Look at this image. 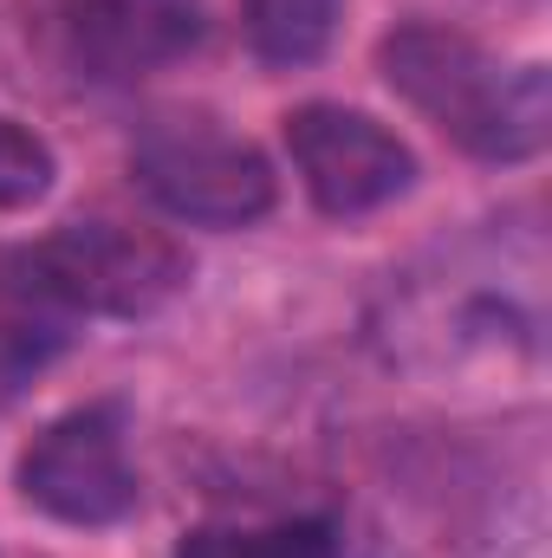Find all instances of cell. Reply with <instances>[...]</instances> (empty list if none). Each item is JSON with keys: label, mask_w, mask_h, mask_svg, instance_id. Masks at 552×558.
I'll list each match as a JSON object with an SVG mask.
<instances>
[{"label": "cell", "mask_w": 552, "mask_h": 558, "mask_svg": "<svg viewBox=\"0 0 552 558\" xmlns=\"http://www.w3.org/2000/svg\"><path fill=\"white\" fill-rule=\"evenodd\" d=\"M85 318H156L189 286V247L163 228L131 221H65L33 241Z\"/></svg>", "instance_id": "5"}, {"label": "cell", "mask_w": 552, "mask_h": 558, "mask_svg": "<svg viewBox=\"0 0 552 558\" xmlns=\"http://www.w3.org/2000/svg\"><path fill=\"white\" fill-rule=\"evenodd\" d=\"M384 85L481 162H533L552 137V78L540 59H494L455 26L410 20L377 46Z\"/></svg>", "instance_id": "1"}, {"label": "cell", "mask_w": 552, "mask_h": 558, "mask_svg": "<svg viewBox=\"0 0 552 558\" xmlns=\"http://www.w3.org/2000/svg\"><path fill=\"white\" fill-rule=\"evenodd\" d=\"M85 312L72 305V292L46 267V254L26 247H0V397H20L26 384H39L79 338H85Z\"/></svg>", "instance_id": "8"}, {"label": "cell", "mask_w": 552, "mask_h": 558, "mask_svg": "<svg viewBox=\"0 0 552 558\" xmlns=\"http://www.w3.org/2000/svg\"><path fill=\"white\" fill-rule=\"evenodd\" d=\"M377 338L397 364H461L494 351L540 357V305L507 292L501 267H468V254H455L435 279L410 274V286H391Z\"/></svg>", "instance_id": "3"}, {"label": "cell", "mask_w": 552, "mask_h": 558, "mask_svg": "<svg viewBox=\"0 0 552 558\" xmlns=\"http://www.w3.org/2000/svg\"><path fill=\"white\" fill-rule=\"evenodd\" d=\"M248 46L267 65H312L338 33V0H248Z\"/></svg>", "instance_id": "10"}, {"label": "cell", "mask_w": 552, "mask_h": 558, "mask_svg": "<svg viewBox=\"0 0 552 558\" xmlns=\"http://www.w3.org/2000/svg\"><path fill=\"white\" fill-rule=\"evenodd\" d=\"M20 500L59 526H118L137 507L131 468V410L124 403H79L52 416L20 454Z\"/></svg>", "instance_id": "4"}, {"label": "cell", "mask_w": 552, "mask_h": 558, "mask_svg": "<svg viewBox=\"0 0 552 558\" xmlns=\"http://www.w3.org/2000/svg\"><path fill=\"white\" fill-rule=\"evenodd\" d=\"M176 558H345L325 520H267V526H195Z\"/></svg>", "instance_id": "9"}, {"label": "cell", "mask_w": 552, "mask_h": 558, "mask_svg": "<svg viewBox=\"0 0 552 558\" xmlns=\"http://www.w3.org/2000/svg\"><path fill=\"white\" fill-rule=\"evenodd\" d=\"M131 182L182 228H254L279 202L267 149L208 111L143 124L131 143Z\"/></svg>", "instance_id": "2"}, {"label": "cell", "mask_w": 552, "mask_h": 558, "mask_svg": "<svg viewBox=\"0 0 552 558\" xmlns=\"http://www.w3.org/2000/svg\"><path fill=\"white\" fill-rule=\"evenodd\" d=\"M59 13L85 78H137L202 39L195 0H59Z\"/></svg>", "instance_id": "7"}, {"label": "cell", "mask_w": 552, "mask_h": 558, "mask_svg": "<svg viewBox=\"0 0 552 558\" xmlns=\"http://www.w3.org/2000/svg\"><path fill=\"white\" fill-rule=\"evenodd\" d=\"M286 156L305 202L332 221L377 215L416 189V149L391 124L351 105H299L286 111Z\"/></svg>", "instance_id": "6"}, {"label": "cell", "mask_w": 552, "mask_h": 558, "mask_svg": "<svg viewBox=\"0 0 552 558\" xmlns=\"http://www.w3.org/2000/svg\"><path fill=\"white\" fill-rule=\"evenodd\" d=\"M59 182V156L33 124H20L13 111H0V215L39 208Z\"/></svg>", "instance_id": "11"}]
</instances>
